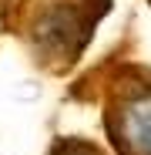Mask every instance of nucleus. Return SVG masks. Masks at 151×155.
<instances>
[{
  "mask_svg": "<svg viewBox=\"0 0 151 155\" xmlns=\"http://www.w3.org/2000/svg\"><path fill=\"white\" fill-rule=\"evenodd\" d=\"M111 7L114 0H20L7 24L44 74L64 78L81 64Z\"/></svg>",
  "mask_w": 151,
  "mask_h": 155,
  "instance_id": "obj_1",
  "label": "nucleus"
},
{
  "mask_svg": "<svg viewBox=\"0 0 151 155\" xmlns=\"http://www.w3.org/2000/svg\"><path fill=\"white\" fill-rule=\"evenodd\" d=\"M101 121L114 155H151V68L124 61L101 88Z\"/></svg>",
  "mask_w": 151,
  "mask_h": 155,
  "instance_id": "obj_2",
  "label": "nucleus"
},
{
  "mask_svg": "<svg viewBox=\"0 0 151 155\" xmlns=\"http://www.w3.org/2000/svg\"><path fill=\"white\" fill-rule=\"evenodd\" d=\"M47 155H108L101 145H94L91 138H77V135H61L50 142Z\"/></svg>",
  "mask_w": 151,
  "mask_h": 155,
  "instance_id": "obj_3",
  "label": "nucleus"
},
{
  "mask_svg": "<svg viewBox=\"0 0 151 155\" xmlns=\"http://www.w3.org/2000/svg\"><path fill=\"white\" fill-rule=\"evenodd\" d=\"M148 4H151V0H148Z\"/></svg>",
  "mask_w": 151,
  "mask_h": 155,
  "instance_id": "obj_4",
  "label": "nucleus"
}]
</instances>
